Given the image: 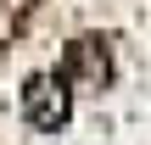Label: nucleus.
Returning <instances> with one entry per match:
<instances>
[{
	"label": "nucleus",
	"mask_w": 151,
	"mask_h": 145,
	"mask_svg": "<svg viewBox=\"0 0 151 145\" xmlns=\"http://www.w3.org/2000/svg\"><path fill=\"white\" fill-rule=\"evenodd\" d=\"M22 112H28L34 129H62V123H67V78H62V73L28 78V89H22Z\"/></svg>",
	"instance_id": "f257e3e1"
},
{
	"label": "nucleus",
	"mask_w": 151,
	"mask_h": 145,
	"mask_svg": "<svg viewBox=\"0 0 151 145\" xmlns=\"http://www.w3.org/2000/svg\"><path fill=\"white\" fill-rule=\"evenodd\" d=\"M62 78H67V84H73V78H90V84H101V78H106V50H101V39H78V45H67Z\"/></svg>",
	"instance_id": "f03ea898"
}]
</instances>
